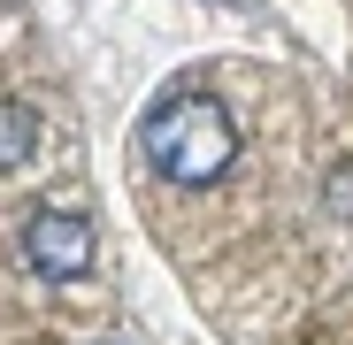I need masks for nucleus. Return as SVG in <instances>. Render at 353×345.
Segmentation results:
<instances>
[{"instance_id":"3","label":"nucleus","mask_w":353,"mask_h":345,"mask_svg":"<svg viewBox=\"0 0 353 345\" xmlns=\"http://www.w3.org/2000/svg\"><path fill=\"white\" fill-rule=\"evenodd\" d=\"M31 146H39V115L23 100H0V169H16Z\"/></svg>"},{"instance_id":"2","label":"nucleus","mask_w":353,"mask_h":345,"mask_svg":"<svg viewBox=\"0 0 353 345\" xmlns=\"http://www.w3.org/2000/svg\"><path fill=\"white\" fill-rule=\"evenodd\" d=\"M23 261H31L39 276H54V284L85 276V269H92V222H85L77 207H39V215L23 222Z\"/></svg>"},{"instance_id":"1","label":"nucleus","mask_w":353,"mask_h":345,"mask_svg":"<svg viewBox=\"0 0 353 345\" xmlns=\"http://www.w3.org/2000/svg\"><path fill=\"white\" fill-rule=\"evenodd\" d=\"M139 146H146V161L161 169V177H169V185H185V192L215 185L223 169L239 161V131H230V115H223L215 100H200V92L161 100V107L146 115Z\"/></svg>"}]
</instances>
